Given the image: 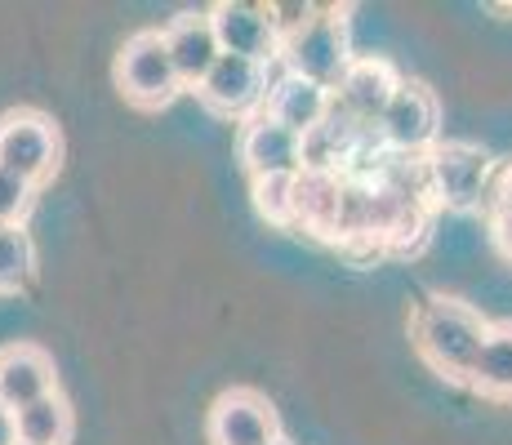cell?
<instances>
[{
    "label": "cell",
    "mask_w": 512,
    "mask_h": 445,
    "mask_svg": "<svg viewBox=\"0 0 512 445\" xmlns=\"http://www.w3.org/2000/svg\"><path fill=\"white\" fill-rule=\"evenodd\" d=\"M472 388L481 397L495 401H512V321H490V334L481 343V356L472 365Z\"/></svg>",
    "instance_id": "cell-17"
},
{
    "label": "cell",
    "mask_w": 512,
    "mask_h": 445,
    "mask_svg": "<svg viewBox=\"0 0 512 445\" xmlns=\"http://www.w3.org/2000/svg\"><path fill=\"white\" fill-rule=\"evenodd\" d=\"M219 49L232 58H250V63L268 67L281 58V36L272 23V5H250V0H219L210 9Z\"/></svg>",
    "instance_id": "cell-5"
},
{
    "label": "cell",
    "mask_w": 512,
    "mask_h": 445,
    "mask_svg": "<svg viewBox=\"0 0 512 445\" xmlns=\"http://www.w3.org/2000/svg\"><path fill=\"white\" fill-rule=\"evenodd\" d=\"M294 183H299V174L254 178V210H259L268 223H277V227L299 223L294 219Z\"/></svg>",
    "instance_id": "cell-19"
},
{
    "label": "cell",
    "mask_w": 512,
    "mask_h": 445,
    "mask_svg": "<svg viewBox=\"0 0 512 445\" xmlns=\"http://www.w3.org/2000/svg\"><path fill=\"white\" fill-rule=\"evenodd\" d=\"M285 72L303 76V81H317L334 89L343 81V72L352 67V45H348V18L343 9H317L308 27L281 49Z\"/></svg>",
    "instance_id": "cell-4"
},
{
    "label": "cell",
    "mask_w": 512,
    "mask_h": 445,
    "mask_svg": "<svg viewBox=\"0 0 512 445\" xmlns=\"http://www.w3.org/2000/svg\"><path fill=\"white\" fill-rule=\"evenodd\" d=\"M32 205H36V187L23 183L18 174L0 170V227H23Z\"/></svg>",
    "instance_id": "cell-20"
},
{
    "label": "cell",
    "mask_w": 512,
    "mask_h": 445,
    "mask_svg": "<svg viewBox=\"0 0 512 445\" xmlns=\"http://www.w3.org/2000/svg\"><path fill=\"white\" fill-rule=\"evenodd\" d=\"M339 196H343L339 174H299V183H294V219L317 236H334L339 232Z\"/></svg>",
    "instance_id": "cell-15"
},
{
    "label": "cell",
    "mask_w": 512,
    "mask_h": 445,
    "mask_svg": "<svg viewBox=\"0 0 512 445\" xmlns=\"http://www.w3.org/2000/svg\"><path fill=\"white\" fill-rule=\"evenodd\" d=\"M205 437H210V445H277L281 423L268 397H259L250 388H232L210 405Z\"/></svg>",
    "instance_id": "cell-8"
},
{
    "label": "cell",
    "mask_w": 512,
    "mask_h": 445,
    "mask_svg": "<svg viewBox=\"0 0 512 445\" xmlns=\"http://www.w3.org/2000/svg\"><path fill=\"white\" fill-rule=\"evenodd\" d=\"M268 67L250 63V58H232L223 54L219 63L210 67L201 85H196V98L210 107L214 116H250L259 103H268Z\"/></svg>",
    "instance_id": "cell-9"
},
{
    "label": "cell",
    "mask_w": 512,
    "mask_h": 445,
    "mask_svg": "<svg viewBox=\"0 0 512 445\" xmlns=\"http://www.w3.org/2000/svg\"><path fill=\"white\" fill-rule=\"evenodd\" d=\"M36 245L23 227H0V294H14L32 281Z\"/></svg>",
    "instance_id": "cell-18"
},
{
    "label": "cell",
    "mask_w": 512,
    "mask_h": 445,
    "mask_svg": "<svg viewBox=\"0 0 512 445\" xmlns=\"http://www.w3.org/2000/svg\"><path fill=\"white\" fill-rule=\"evenodd\" d=\"M490 236H495L499 254L512 263V214L508 210H490Z\"/></svg>",
    "instance_id": "cell-22"
},
{
    "label": "cell",
    "mask_w": 512,
    "mask_h": 445,
    "mask_svg": "<svg viewBox=\"0 0 512 445\" xmlns=\"http://www.w3.org/2000/svg\"><path fill=\"white\" fill-rule=\"evenodd\" d=\"M161 36H165V49H170L174 67H179L183 89H196L210 76V67L223 58L219 36H214V23H210V9H205V14H192V9L174 14L170 23L161 27Z\"/></svg>",
    "instance_id": "cell-11"
},
{
    "label": "cell",
    "mask_w": 512,
    "mask_h": 445,
    "mask_svg": "<svg viewBox=\"0 0 512 445\" xmlns=\"http://www.w3.org/2000/svg\"><path fill=\"white\" fill-rule=\"evenodd\" d=\"M490 321L464 299H428L415 321V348L441 379H472Z\"/></svg>",
    "instance_id": "cell-1"
},
{
    "label": "cell",
    "mask_w": 512,
    "mask_h": 445,
    "mask_svg": "<svg viewBox=\"0 0 512 445\" xmlns=\"http://www.w3.org/2000/svg\"><path fill=\"white\" fill-rule=\"evenodd\" d=\"M330 107H334V89L317 85V81H303V76H294V72H285L281 81H272L268 107H263V112H268L277 125H285L290 134L303 138L308 130H317V125L326 121Z\"/></svg>",
    "instance_id": "cell-14"
},
{
    "label": "cell",
    "mask_w": 512,
    "mask_h": 445,
    "mask_svg": "<svg viewBox=\"0 0 512 445\" xmlns=\"http://www.w3.org/2000/svg\"><path fill=\"white\" fill-rule=\"evenodd\" d=\"M490 210H508L512 214V165L504 170V178H499V187H495V205Z\"/></svg>",
    "instance_id": "cell-23"
},
{
    "label": "cell",
    "mask_w": 512,
    "mask_h": 445,
    "mask_svg": "<svg viewBox=\"0 0 512 445\" xmlns=\"http://www.w3.org/2000/svg\"><path fill=\"white\" fill-rule=\"evenodd\" d=\"M277 445H285V437H281V441H277Z\"/></svg>",
    "instance_id": "cell-24"
},
{
    "label": "cell",
    "mask_w": 512,
    "mask_h": 445,
    "mask_svg": "<svg viewBox=\"0 0 512 445\" xmlns=\"http://www.w3.org/2000/svg\"><path fill=\"white\" fill-rule=\"evenodd\" d=\"M14 423V445H67L72 441V405L63 392L32 401L27 410L9 414Z\"/></svg>",
    "instance_id": "cell-16"
},
{
    "label": "cell",
    "mask_w": 512,
    "mask_h": 445,
    "mask_svg": "<svg viewBox=\"0 0 512 445\" xmlns=\"http://www.w3.org/2000/svg\"><path fill=\"white\" fill-rule=\"evenodd\" d=\"M437 125H441V107L432 98L428 85L419 81H401V89L392 94L388 112L379 116V138L401 156H419L437 147Z\"/></svg>",
    "instance_id": "cell-7"
},
{
    "label": "cell",
    "mask_w": 512,
    "mask_h": 445,
    "mask_svg": "<svg viewBox=\"0 0 512 445\" xmlns=\"http://www.w3.org/2000/svg\"><path fill=\"white\" fill-rule=\"evenodd\" d=\"M116 85L143 112H161V107H170L183 94L179 67H174L165 36L156 27H143V32H134L121 45V54H116Z\"/></svg>",
    "instance_id": "cell-2"
},
{
    "label": "cell",
    "mask_w": 512,
    "mask_h": 445,
    "mask_svg": "<svg viewBox=\"0 0 512 445\" xmlns=\"http://www.w3.org/2000/svg\"><path fill=\"white\" fill-rule=\"evenodd\" d=\"M58 161H63V138H58V125L45 112L18 107V112L0 116V170L41 187L54 178Z\"/></svg>",
    "instance_id": "cell-3"
},
{
    "label": "cell",
    "mask_w": 512,
    "mask_h": 445,
    "mask_svg": "<svg viewBox=\"0 0 512 445\" xmlns=\"http://www.w3.org/2000/svg\"><path fill=\"white\" fill-rule=\"evenodd\" d=\"M312 18H317V5H299V0H294V5H272V23H277V36H281V49L294 41V36L303 32V27L312 23Z\"/></svg>",
    "instance_id": "cell-21"
},
{
    "label": "cell",
    "mask_w": 512,
    "mask_h": 445,
    "mask_svg": "<svg viewBox=\"0 0 512 445\" xmlns=\"http://www.w3.org/2000/svg\"><path fill=\"white\" fill-rule=\"evenodd\" d=\"M49 392H58V374L45 348H36V343L0 348V410L18 414L32 401L49 397Z\"/></svg>",
    "instance_id": "cell-10"
},
{
    "label": "cell",
    "mask_w": 512,
    "mask_h": 445,
    "mask_svg": "<svg viewBox=\"0 0 512 445\" xmlns=\"http://www.w3.org/2000/svg\"><path fill=\"white\" fill-rule=\"evenodd\" d=\"M397 89H401V76L392 72V63H383V58H352L343 81L334 85V103H339L352 121L379 125V116L388 112Z\"/></svg>",
    "instance_id": "cell-12"
},
{
    "label": "cell",
    "mask_w": 512,
    "mask_h": 445,
    "mask_svg": "<svg viewBox=\"0 0 512 445\" xmlns=\"http://www.w3.org/2000/svg\"><path fill=\"white\" fill-rule=\"evenodd\" d=\"M236 152H241V165L250 170V178L299 174V134H290L285 125H277L268 112L245 121Z\"/></svg>",
    "instance_id": "cell-13"
},
{
    "label": "cell",
    "mask_w": 512,
    "mask_h": 445,
    "mask_svg": "<svg viewBox=\"0 0 512 445\" xmlns=\"http://www.w3.org/2000/svg\"><path fill=\"white\" fill-rule=\"evenodd\" d=\"M423 165H428V192L450 210H472L486 192L490 156L477 143H437Z\"/></svg>",
    "instance_id": "cell-6"
}]
</instances>
